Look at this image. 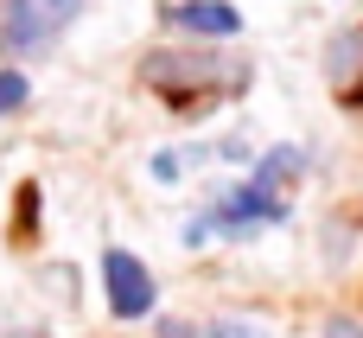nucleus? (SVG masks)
<instances>
[{
  "label": "nucleus",
  "instance_id": "f257e3e1",
  "mask_svg": "<svg viewBox=\"0 0 363 338\" xmlns=\"http://www.w3.org/2000/svg\"><path fill=\"white\" fill-rule=\"evenodd\" d=\"M300 173H306V153H300V147H268V153L255 160V173H249L242 185H230V192L185 230V243H204V236H255V230L281 224V217H287V192H294Z\"/></svg>",
  "mask_w": 363,
  "mask_h": 338
},
{
  "label": "nucleus",
  "instance_id": "f03ea898",
  "mask_svg": "<svg viewBox=\"0 0 363 338\" xmlns=\"http://www.w3.org/2000/svg\"><path fill=\"white\" fill-rule=\"evenodd\" d=\"M77 13H83V0H6L0 6V51L32 58L51 38H64L77 26Z\"/></svg>",
  "mask_w": 363,
  "mask_h": 338
},
{
  "label": "nucleus",
  "instance_id": "7ed1b4c3",
  "mask_svg": "<svg viewBox=\"0 0 363 338\" xmlns=\"http://www.w3.org/2000/svg\"><path fill=\"white\" fill-rule=\"evenodd\" d=\"M147 83L172 102H191V96H223L242 83L236 64H211V58H185V51H153L147 58Z\"/></svg>",
  "mask_w": 363,
  "mask_h": 338
},
{
  "label": "nucleus",
  "instance_id": "20e7f679",
  "mask_svg": "<svg viewBox=\"0 0 363 338\" xmlns=\"http://www.w3.org/2000/svg\"><path fill=\"white\" fill-rule=\"evenodd\" d=\"M102 288H108L115 320H147V313H153V275L140 268V256L108 249V256H102Z\"/></svg>",
  "mask_w": 363,
  "mask_h": 338
},
{
  "label": "nucleus",
  "instance_id": "39448f33",
  "mask_svg": "<svg viewBox=\"0 0 363 338\" xmlns=\"http://www.w3.org/2000/svg\"><path fill=\"white\" fill-rule=\"evenodd\" d=\"M172 26H185L198 38H230V32H242V13L230 0H179L172 6Z\"/></svg>",
  "mask_w": 363,
  "mask_h": 338
},
{
  "label": "nucleus",
  "instance_id": "423d86ee",
  "mask_svg": "<svg viewBox=\"0 0 363 338\" xmlns=\"http://www.w3.org/2000/svg\"><path fill=\"white\" fill-rule=\"evenodd\" d=\"M351 58L363 64V38L357 32H338V45H332V83H338L345 96H351Z\"/></svg>",
  "mask_w": 363,
  "mask_h": 338
},
{
  "label": "nucleus",
  "instance_id": "0eeeda50",
  "mask_svg": "<svg viewBox=\"0 0 363 338\" xmlns=\"http://www.w3.org/2000/svg\"><path fill=\"white\" fill-rule=\"evenodd\" d=\"M166 338H262V332L242 326V320H223V326H204V332H191V326H166Z\"/></svg>",
  "mask_w": 363,
  "mask_h": 338
},
{
  "label": "nucleus",
  "instance_id": "6e6552de",
  "mask_svg": "<svg viewBox=\"0 0 363 338\" xmlns=\"http://www.w3.org/2000/svg\"><path fill=\"white\" fill-rule=\"evenodd\" d=\"M19 102H26V77H19V70H0V115L19 109Z\"/></svg>",
  "mask_w": 363,
  "mask_h": 338
},
{
  "label": "nucleus",
  "instance_id": "1a4fd4ad",
  "mask_svg": "<svg viewBox=\"0 0 363 338\" xmlns=\"http://www.w3.org/2000/svg\"><path fill=\"white\" fill-rule=\"evenodd\" d=\"M325 338H363V326H357V320H332V326H325Z\"/></svg>",
  "mask_w": 363,
  "mask_h": 338
}]
</instances>
